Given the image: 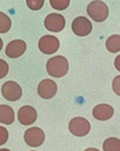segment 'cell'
Returning a JSON list of instances; mask_svg holds the SVG:
<instances>
[{"mask_svg":"<svg viewBox=\"0 0 120 151\" xmlns=\"http://www.w3.org/2000/svg\"><path fill=\"white\" fill-rule=\"evenodd\" d=\"M68 60L63 56H56L53 58H50L46 63L47 74L52 78H63L68 73Z\"/></svg>","mask_w":120,"mask_h":151,"instance_id":"cell-1","label":"cell"},{"mask_svg":"<svg viewBox=\"0 0 120 151\" xmlns=\"http://www.w3.org/2000/svg\"><path fill=\"white\" fill-rule=\"evenodd\" d=\"M87 14L95 22H104L109 15V9L102 0H93L87 6Z\"/></svg>","mask_w":120,"mask_h":151,"instance_id":"cell-2","label":"cell"},{"mask_svg":"<svg viewBox=\"0 0 120 151\" xmlns=\"http://www.w3.org/2000/svg\"><path fill=\"white\" fill-rule=\"evenodd\" d=\"M68 128H69V132L75 137H85L90 133L91 124L84 117H74L70 120Z\"/></svg>","mask_w":120,"mask_h":151,"instance_id":"cell-3","label":"cell"},{"mask_svg":"<svg viewBox=\"0 0 120 151\" xmlns=\"http://www.w3.org/2000/svg\"><path fill=\"white\" fill-rule=\"evenodd\" d=\"M1 94L9 102H16L22 97V87L15 81H6L1 86Z\"/></svg>","mask_w":120,"mask_h":151,"instance_id":"cell-4","label":"cell"},{"mask_svg":"<svg viewBox=\"0 0 120 151\" xmlns=\"http://www.w3.org/2000/svg\"><path fill=\"white\" fill-rule=\"evenodd\" d=\"M44 26L47 30L53 32V33H58V32L64 29L66 19L62 15H59V14H50V15H47L45 17Z\"/></svg>","mask_w":120,"mask_h":151,"instance_id":"cell-5","label":"cell"},{"mask_svg":"<svg viewBox=\"0 0 120 151\" xmlns=\"http://www.w3.org/2000/svg\"><path fill=\"white\" fill-rule=\"evenodd\" d=\"M45 140V133L39 127H32L25 132V142L29 146H40Z\"/></svg>","mask_w":120,"mask_h":151,"instance_id":"cell-6","label":"cell"},{"mask_svg":"<svg viewBox=\"0 0 120 151\" xmlns=\"http://www.w3.org/2000/svg\"><path fill=\"white\" fill-rule=\"evenodd\" d=\"M38 46L44 55H52L59 48V40L52 35H44L39 40Z\"/></svg>","mask_w":120,"mask_h":151,"instance_id":"cell-7","label":"cell"},{"mask_svg":"<svg viewBox=\"0 0 120 151\" xmlns=\"http://www.w3.org/2000/svg\"><path fill=\"white\" fill-rule=\"evenodd\" d=\"M72 30L78 36H86L92 32V24L86 17H77L72 23Z\"/></svg>","mask_w":120,"mask_h":151,"instance_id":"cell-8","label":"cell"},{"mask_svg":"<svg viewBox=\"0 0 120 151\" xmlns=\"http://www.w3.org/2000/svg\"><path fill=\"white\" fill-rule=\"evenodd\" d=\"M57 93V85L50 79L43 80L38 86V94L44 99H51Z\"/></svg>","mask_w":120,"mask_h":151,"instance_id":"cell-9","label":"cell"},{"mask_svg":"<svg viewBox=\"0 0 120 151\" xmlns=\"http://www.w3.org/2000/svg\"><path fill=\"white\" fill-rule=\"evenodd\" d=\"M17 116H18V121L23 126H29V124L35 122V120H37V117H38V114H37V110H35L33 106L25 105L18 110Z\"/></svg>","mask_w":120,"mask_h":151,"instance_id":"cell-10","label":"cell"},{"mask_svg":"<svg viewBox=\"0 0 120 151\" xmlns=\"http://www.w3.org/2000/svg\"><path fill=\"white\" fill-rule=\"evenodd\" d=\"M27 45L23 40H14L9 42V45L5 48V53L10 58H18L26 52Z\"/></svg>","mask_w":120,"mask_h":151,"instance_id":"cell-11","label":"cell"},{"mask_svg":"<svg viewBox=\"0 0 120 151\" xmlns=\"http://www.w3.org/2000/svg\"><path fill=\"white\" fill-rule=\"evenodd\" d=\"M114 114V109L109 104H98L92 110V115L96 120L107 121L109 120Z\"/></svg>","mask_w":120,"mask_h":151,"instance_id":"cell-12","label":"cell"},{"mask_svg":"<svg viewBox=\"0 0 120 151\" xmlns=\"http://www.w3.org/2000/svg\"><path fill=\"white\" fill-rule=\"evenodd\" d=\"M15 121V112L14 109L9 105H0V123L11 124Z\"/></svg>","mask_w":120,"mask_h":151,"instance_id":"cell-13","label":"cell"},{"mask_svg":"<svg viewBox=\"0 0 120 151\" xmlns=\"http://www.w3.org/2000/svg\"><path fill=\"white\" fill-rule=\"evenodd\" d=\"M106 48L111 53H116L120 51V35L114 34L111 35L106 41Z\"/></svg>","mask_w":120,"mask_h":151,"instance_id":"cell-14","label":"cell"},{"mask_svg":"<svg viewBox=\"0 0 120 151\" xmlns=\"http://www.w3.org/2000/svg\"><path fill=\"white\" fill-rule=\"evenodd\" d=\"M103 151H120V139L118 138H108L103 143Z\"/></svg>","mask_w":120,"mask_h":151,"instance_id":"cell-15","label":"cell"},{"mask_svg":"<svg viewBox=\"0 0 120 151\" xmlns=\"http://www.w3.org/2000/svg\"><path fill=\"white\" fill-rule=\"evenodd\" d=\"M11 29V19L10 17L4 14V12H0V33L4 34L7 33Z\"/></svg>","mask_w":120,"mask_h":151,"instance_id":"cell-16","label":"cell"},{"mask_svg":"<svg viewBox=\"0 0 120 151\" xmlns=\"http://www.w3.org/2000/svg\"><path fill=\"white\" fill-rule=\"evenodd\" d=\"M69 3H70V0H50V5L55 10H58V11L66 10L69 6Z\"/></svg>","mask_w":120,"mask_h":151,"instance_id":"cell-17","label":"cell"},{"mask_svg":"<svg viewBox=\"0 0 120 151\" xmlns=\"http://www.w3.org/2000/svg\"><path fill=\"white\" fill-rule=\"evenodd\" d=\"M26 3H27V6L33 10V11H38L43 7L44 5V0H26Z\"/></svg>","mask_w":120,"mask_h":151,"instance_id":"cell-18","label":"cell"},{"mask_svg":"<svg viewBox=\"0 0 120 151\" xmlns=\"http://www.w3.org/2000/svg\"><path fill=\"white\" fill-rule=\"evenodd\" d=\"M7 73H9V64L4 59H0V79L5 78Z\"/></svg>","mask_w":120,"mask_h":151,"instance_id":"cell-19","label":"cell"},{"mask_svg":"<svg viewBox=\"0 0 120 151\" xmlns=\"http://www.w3.org/2000/svg\"><path fill=\"white\" fill-rule=\"evenodd\" d=\"M9 139V132L5 127L0 126V145H4Z\"/></svg>","mask_w":120,"mask_h":151,"instance_id":"cell-20","label":"cell"},{"mask_svg":"<svg viewBox=\"0 0 120 151\" xmlns=\"http://www.w3.org/2000/svg\"><path fill=\"white\" fill-rule=\"evenodd\" d=\"M112 87H113V91L116 96L120 97V75L119 76H115L113 79V83H112Z\"/></svg>","mask_w":120,"mask_h":151,"instance_id":"cell-21","label":"cell"},{"mask_svg":"<svg viewBox=\"0 0 120 151\" xmlns=\"http://www.w3.org/2000/svg\"><path fill=\"white\" fill-rule=\"evenodd\" d=\"M114 67L120 71V55L118 57H115V59H114Z\"/></svg>","mask_w":120,"mask_h":151,"instance_id":"cell-22","label":"cell"},{"mask_svg":"<svg viewBox=\"0 0 120 151\" xmlns=\"http://www.w3.org/2000/svg\"><path fill=\"white\" fill-rule=\"evenodd\" d=\"M84 151H100V150H98V149H95V147H89V149L84 150Z\"/></svg>","mask_w":120,"mask_h":151,"instance_id":"cell-23","label":"cell"},{"mask_svg":"<svg viewBox=\"0 0 120 151\" xmlns=\"http://www.w3.org/2000/svg\"><path fill=\"white\" fill-rule=\"evenodd\" d=\"M3 39H0V51H1V48H3Z\"/></svg>","mask_w":120,"mask_h":151,"instance_id":"cell-24","label":"cell"},{"mask_svg":"<svg viewBox=\"0 0 120 151\" xmlns=\"http://www.w3.org/2000/svg\"><path fill=\"white\" fill-rule=\"evenodd\" d=\"M0 151H10L9 149H0Z\"/></svg>","mask_w":120,"mask_h":151,"instance_id":"cell-25","label":"cell"}]
</instances>
